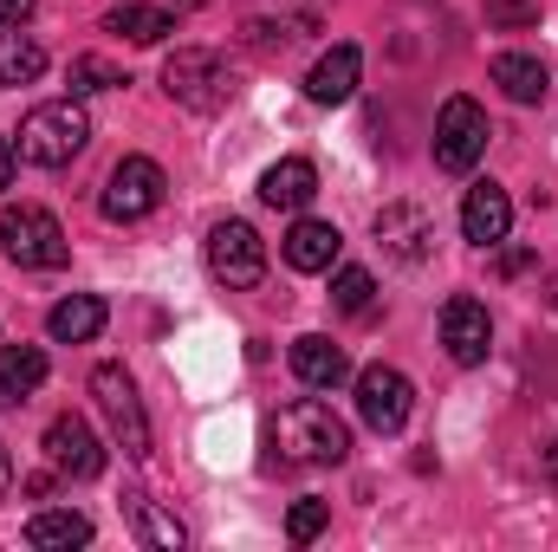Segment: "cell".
<instances>
[{
  "mask_svg": "<svg viewBox=\"0 0 558 552\" xmlns=\"http://www.w3.org/2000/svg\"><path fill=\"white\" fill-rule=\"evenodd\" d=\"M162 92H169L182 111L215 118V111H228V105H234L241 72H234V65H228V52H215V46H175V52L162 59Z\"/></svg>",
  "mask_w": 558,
  "mask_h": 552,
  "instance_id": "cell-1",
  "label": "cell"
},
{
  "mask_svg": "<svg viewBox=\"0 0 558 552\" xmlns=\"http://www.w3.org/2000/svg\"><path fill=\"white\" fill-rule=\"evenodd\" d=\"M274 442H279V455L299 461V468H338L351 455V429L331 416V404H318V397L286 404L274 422Z\"/></svg>",
  "mask_w": 558,
  "mask_h": 552,
  "instance_id": "cell-2",
  "label": "cell"
},
{
  "mask_svg": "<svg viewBox=\"0 0 558 552\" xmlns=\"http://www.w3.org/2000/svg\"><path fill=\"white\" fill-rule=\"evenodd\" d=\"M92 143V118H85V105L78 98H52V105H33L26 118H20V163H33V169H65L78 149Z\"/></svg>",
  "mask_w": 558,
  "mask_h": 552,
  "instance_id": "cell-3",
  "label": "cell"
},
{
  "mask_svg": "<svg viewBox=\"0 0 558 552\" xmlns=\"http://www.w3.org/2000/svg\"><path fill=\"white\" fill-rule=\"evenodd\" d=\"M0 248H7V261L26 267V274H59V267L72 261V241H65L59 215H52V208H33V202H20V208L0 215Z\"/></svg>",
  "mask_w": 558,
  "mask_h": 552,
  "instance_id": "cell-4",
  "label": "cell"
},
{
  "mask_svg": "<svg viewBox=\"0 0 558 552\" xmlns=\"http://www.w3.org/2000/svg\"><path fill=\"white\" fill-rule=\"evenodd\" d=\"M92 404L105 410L111 435H118V448L143 461V455H149V416H143L137 377H131L124 364H98V371H92Z\"/></svg>",
  "mask_w": 558,
  "mask_h": 552,
  "instance_id": "cell-5",
  "label": "cell"
},
{
  "mask_svg": "<svg viewBox=\"0 0 558 552\" xmlns=\"http://www.w3.org/2000/svg\"><path fill=\"white\" fill-rule=\"evenodd\" d=\"M162 189H169L162 163H149V156H124V163L105 176L98 208H105V221H143V215L162 208Z\"/></svg>",
  "mask_w": 558,
  "mask_h": 552,
  "instance_id": "cell-6",
  "label": "cell"
},
{
  "mask_svg": "<svg viewBox=\"0 0 558 552\" xmlns=\"http://www.w3.org/2000/svg\"><path fill=\"white\" fill-rule=\"evenodd\" d=\"M487 111L474 105V98H448L441 105V118H435V163L448 169V176H468L481 156H487Z\"/></svg>",
  "mask_w": 558,
  "mask_h": 552,
  "instance_id": "cell-7",
  "label": "cell"
},
{
  "mask_svg": "<svg viewBox=\"0 0 558 552\" xmlns=\"http://www.w3.org/2000/svg\"><path fill=\"white\" fill-rule=\"evenodd\" d=\"M208 274L221 279V286H234V292L260 286L267 279V241L247 221H215L208 228Z\"/></svg>",
  "mask_w": 558,
  "mask_h": 552,
  "instance_id": "cell-8",
  "label": "cell"
},
{
  "mask_svg": "<svg viewBox=\"0 0 558 552\" xmlns=\"http://www.w3.org/2000/svg\"><path fill=\"white\" fill-rule=\"evenodd\" d=\"M416 410V384L403 377V371H390V364H371V371H357V416L377 429V435H397L403 422Z\"/></svg>",
  "mask_w": 558,
  "mask_h": 552,
  "instance_id": "cell-9",
  "label": "cell"
},
{
  "mask_svg": "<svg viewBox=\"0 0 558 552\" xmlns=\"http://www.w3.org/2000/svg\"><path fill=\"white\" fill-rule=\"evenodd\" d=\"M46 461H52L59 475H72V481H98V475H105V448H98L92 422L72 416V410L46 422Z\"/></svg>",
  "mask_w": 558,
  "mask_h": 552,
  "instance_id": "cell-10",
  "label": "cell"
},
{
  "mask_svg": "<svg viewBox=\"0 0 558 552\" xmlns=\"http://www.w3.org/2000/svg\"><path fill=\"white\" fill-rule=\"evenodd\" d=\"M441 345H448L454 364H481L494 351V319H487V305L474 292H454L441 305Z\"/></svg>",
  "mask_w": 558,
  "mask_h": 552,
  "instance_id": "cell-11",
  "label": "cell"
},
{
  "mask_svg": "<svg viewBox=\"0 0 558 552\" xmlns=\"http://www.w3.org/2000/svg\"><path fill=\"white\" fill-rule=\"evenodd\" d=\"M507 228H513V202H507V189H500V182H474V189L461 195V235H468L474 248H500Z\"/></svg>",
  "mask_w": 558,
  "mask_h": 552,
  "instance_id": "cell-12",
  "label": "cell"
},
{
  "mask_svg": "<svg viewBox=\"0 0 558 552\" xmlns=\"http://www.w3.org/2000/svg\"><path fill=\"white\" fill-rule=\"evenodd\" d=\"M338 248H344V235L331 221H312V215H299L286 228V241H279V254H286L292 274H331L338 267Z\"/></svg>",
  "mask_w": 558,
  "mask_h": 552,
  "instance_id": "cell-13",
  "label": "cell"
},
{
  "mask_svg": "<svg viewBox=\"0 0 558 552\" xmlns=\"http://www.w3.org/2000/svg\"><path fill=\"white\" fill-rule=\"evenodd\" d=\"M377 241H384V254H397L403 267H416L422 254H428V241H435V221L422 215L416 202H390L377 215Z\"/></svg>",
  "mask_w": 558,
  "mask_h": 552,
  "instance_id": "cell-14",
  "label": "cell"
},
{
  "mask_svg": "<svg viewBox=\"0 0 558 552\" xmlns=\"http://www.w3.org/2000/svg\"><path fill=\"white\" fill-rule=\"evenodd\" d=\"M357 79H364V52H357V46H331V52L305 72V98H312V105H344V98L357 92Z\"/></svg>",
  "mask_w": 558,
  "mask_h": 552,
  "instance_id": "cell-15",
  "label": "cell"
},
{
  "mask_svg": "<svg viewBox=\"0 0 558 552\" xmlns=\"http://www.w3.org/2000/svg\"><path fill=\"white\" fill-rule=\"evenodd\" d=\"M292 377L312 384V391H331V384L351 377V358H344V345H331L325 332H305V338H292Z\"/></svg>",
  "mask_w": 558,
  "mask_h": 552,
  "instance_id": "cell-16",
  "label": "cell"
},
{
  "mask_svg": "<svg viewBox=\"0 0 558 552\" xmlns=\"http://www.w3.org/2000/svg\"><path fill=\"white\" fill-rule=\"evenodd\" d=\"M105 319H111V305L98 292H72L46 312V332H52V345H92L105 332Z\"/></svg>",
  "mask_w": 558,
  "mask_h": 552,
  "instance_id": "cell-17",
  "label": "cell"
},
{
  "mask_svg": "<svg viewBox=\"0 0 558 552\" xmlns=\"http://www.w3.org/2000/svg\"><path fill=\"white\" fill-rule=\"evenodd\" d=\"M494 85H500L513 105H546L553 72H546V59H533V52H500V59H494Z\"/></svg>",
  "mask_w": 558,
  "mask_h": 552,
  "instance_id": "cell-18",
  "label": "cell"
},
{
  "mask_svg": "<svg viewBox=\"0 0 558 552\" xmlns=\"http://www.w3.org/2000/svg\"><path fill=\"white\" fill-rule=\"evenodd\" d=\"M312 195H318V169H312L305 156H286V163H274V169L260 176V202H267V208H292V215H299Z\"/></svg>",
  "mask_w": 558,
  "mask_h": 552,
  "instance_id": "cell-19",
  "label": "cell"
},
{
  "mask_svg": "<svg viewBox=\"0 0 558 552\" xmlns=\"http://www.w3.org/2000/svg\"><path fill=\"white\" fill-rule=\"evenodd\" d=\"M26 547L39 552H72V547H92V520L72 514V507H46L26 520Z\"/></svg>",
  "mask_w": 558,
  "mask_h": 552,
  "instance_id": "cell-20",
  "label": "cell"
},
{
  "mask_svg": "<svg viewBox=\"0 0 558 552\" xmlns=\"http://www.w3.org/2000/svg\"><path fill=\"white\" fill-rule=\"evenodd\" d=\"M105 33H124V39H137V46H162V39L175 33V13H169V7H143V0H118V7L105 13Z\"/></svg>",
  "mask_w": 558,
  "mask_h": 552,
  "instance_id": "cell-21",
  "label": "cell"
},
{
  "mask_svg": "<svg viewBox=\"0 0 558 552\" xmlns=\"http://www.w3.org/2000/svg\"><path fill=\"white\" fill-rule=\"evenodd\" d=\"M124 520L137 527L143 547H156V552H182V547H189L182 520H175V514H162V507H156L149 494H124Z\"/></svg>",
  "mask_w": 558,
  "mask_h": 552,
  "instance_id": "cell-22",
  "label": "cell"
},
{
  "mask_svg": "<svg viewBox=\"0 0 558 552\" xmlns=\"http://www.w3.org/2000/svg\"><path fill=\"white\" fill-rule=\"evenodd\" d=\"M39 72H46V46L20 26H7L0 33V85H33Z\"/></svg>",
  "mask_w": 558,
  "mask_h": 552,
  "instance_id": "cell-23",
  "label": "cell"
},
{
  "mask_svg": "<svg viewBox=\"0 0 558 552\" xmlns=\"http://www.w3.org/2000/svg\"><path fill=\"white\" fill-rule=\"evenodd\" d=\"M0 384H7V397H33L46 384V351L39 345H0Z\"/></svg>",
  "mask_w": 558,
  "mask_h": 552,
  "instance_id": "cell-24",
  "label": "cell"
},
{
  "mask_svg": "<svg viewBox=\"0 0 558 552\" xmlns=\"http://www.w3.org/2000/svg\"><path fill=\"white\" fill-rule=\"evenodd\" d=\"M118 85H131L111 59H98V52H78L72 59V98H98V92H118Z\"/></svg>",
  "mask_w": 558,
  "mask_h": 552,
  "instance_id": "cell-25",
  "label": "cell"
},
{
  "mask_svg": "<svg viewBox=\"0 0 558 552\" xmlns=\"http://www.w3.org/2000/svg\"><path fill=\"white\" fill-rule=\"evenodd\" d=\"M371 292H377V279L364 274V267H338V279H331L338 312H371Z\"/></svg>",
  "mask_w": 558,
  "mask_h": 552,
  "instance_id": "cell-26",
  "label": "cell"
},
{
  "mask_svg": "<svg viewBox=\"0 0 558 552\" xmlns=\"http://www.w3.org/2000/svg\"><path fill=\"white\" fill-rule=\"evenodd\" d=\"M325 520H331V501H299V507L286 514V540H292V547H312V540L325 533Z\"/></svg>",
  "mask_w": 558,
  "mask_h": 552,
  "instance_id": "cell-27",
  "label": "cell"
},
{
  "mask_svg": "<svg viewBox=\"0 0 558 552\" xmlns=\"http://www.w3.org/2000/svg\"><path fill=\"white\" fill-rule=\"evenodd\" d=\"M487 20L494 26H533L539 20V0H487Z\"/></svg>",
  "mask_w": 558,
  "mask_h": 552,
  "instance_id": "cell-28",
  "label": "cell"
},
{
  "mask_svg": "<svg viewBox=\"0 0 558 552\" xmlns=\"http://www.w3.org/2000/svg\"><path fill=\"white\" fill-rule=\"evenodd\" d=\"M39 0H0V26H26Z\"/></svg>",
  "mask_w": 558,
  "mask_h": 552,
  "instance_id": "cell-29",
  "label": "cell"
},
{
  "mask_svg": "<svg viewBox=\"0 0 558 552\" xmlns=\"http://www.w3.org/2000/svg\"><path fill=\"white\" fill-rule=\"evenodd\" d=\"M13 169H20V149H13V137H0V189L13 182Z\"/></svg>",
  "mask_w": 558,
  "mask_h": 552,
  "instance_id": "cell-30",
  "label": "cell"
},
{
  "mask_svg": "<svg viewBox=\"0 0 558 552\" xmlns=\"http://www.w3.org/2000/svg\"><path fill=\"white\" fill-rule=\"evenodd\" d=\"M7 488H13V455H7V442H0V501H7Z\"/></svg>",
  "mask_w": 558,
  "mask_h": 552,
  "instance_id": "cell-31",
  "label": "cell"
},
{
  "mask_svg": "<svg viewBox=\"0 0 558 552\" xmlns=\"http://www.w3.org/2000/svg\"><path fill=\"white\" fill-rule=\"evenodd\" d=\"M546 475H553V481H558V442H553V455H546Z\"/></svg>",
  "mask_w": 558,
  "mask_h": 552,
  "instance_id": "cell-32",
  "label": "cell"
},
{
  "mask_svg": "<svg viewBox=\"0 0 558 552\" xmlns=\"http://www.w3.org/2000/svg\"><path fill=\"white\" fill-rule=\"evenodd\" d=\"M553 312H558V279H553Z\"/></svg>",
  "mask_w": 558,
  "mask_h": 552,
  "instance_id": "cell-33",
  "label": "cell"
},
{
  "mask_svg": "<svg viewBox=\"0 0 558 552\" xmlns=\"http://www.w3.org/2000/svg\"><path fill=\"white\" fill-rule=\"evenodd\" d=\"M175 7H202V0H175Z\"/></svg>",
  "mask_w": 558,
  "mask_h": 552,
  "instance_id": "cell-34",
  "label": "cell"
},
{
  "mask_svg": "<svg viewBox=\"0 0 558 552\" xmlns=\"http://www.w3.org/2000/svg\"><path fill=\"white\" fill-rule=\"evenodd\" d=\"M0 404H7V384H0Z\"/></svg>",
  "mask_w": 558,
  "mask_h": 552,
  "instance_id": "cell-35",
  "label": "cell"
}]
</instances>
